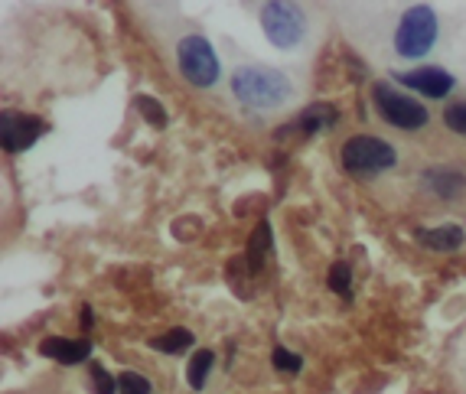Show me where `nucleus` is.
Returning <instances> with one entry per match:
<instances>
[{"instance_id":"1","label":"nucleus","mask_w":466,"mask_h":394,"mask_svg":"<svg viewBox=\"0 0 466 394\" xmlns=\"http://www.w3.org/2000/svg\"><path fill=\"white\" fill-rule=\"evenodd\" d=\"M232 95L248 105V108H280L284 101L294 95V86L290 78L278 69H258V66H245V69L232 72Z\"/></svg>"},{"instance_id":"2","label":"nucleus","mask_w":466,"mask_h":394,"mask_svg":"<svg viewBox=\"0 0 466 394\" xmlns=\"http://www.w3.org/2000/svg\"><path fill=\"white\" fill-rule=\"evenodd\" d=\"M339 157H342L346 173H352V177H375V173L391 170L398 163L395 147H391L389 140L372 137V134H356V137H350L342 144Z\"/></svg>"},{"instance_id":"3","label":"nucleus","mask_w":466,"mask_h":394,"mask_svg":"<svg viewBox=\"0 0 466 394\" xmlns=\"http://www.w3.org/2000/svg\"><path fill=\"white\" fill-rule=\"evenodd\" d=\"M437 43V14L428 4H414L404 10L395 30V53L404 59H420L428 56L431 46Z\"/></svg>"},{"instance_id":"4","label":"nucleus","mask_w":466,"mask_h":394,"mask_svg":"<svg viewBox=\"0 0 466 394\" xmlns=\"http://www.w3.org/2000/svg\"><path fill=\"white\" fill-rule=\"evenodd\" d=\"M372 105L385 124L395 131H420L431 121V111L418 98H408L404 92L391 88L389 82H375L372 86Z\"/></svg>"},{"instance_id":"5","label":"nucleus","mask_w":466,"mask_h":394,"mask_svg":"<svg viewBox=\"0 0 466 394\" xmlns=\"http://www.w3.org/2000/svg\"><path fill=\"white\" fill-rule=\"evenodd\" d=\"M177 62L179 72L187 76V82H193L196 88H212L222 76L218 56L212 49V43L199 33H189L177 43Z\"/></svg>"},{"instance_id":"6","label":"nucleus","mask_w":466,"mask_h":394,"mask_svg":"<svg viewBox=\"0 0 466 394\" xmlns=\"http://www.w3.org/2000/svg\"><path fill=\"white\" fill-rule=\"evenodd\" d=\"M261 30H265L268 43L278 49H294L307 36V20L294 4H284V0H274L261 7Z\"/></svg>"},{"instance_id":"7","label":"nucleus","mask_w":466,"mask_h":394,"mask_svg":"<svg viewBox=\"0 0 466 394\" xmlns=\"http://www.w3.org/2000/svg\"><path fill=\"white\" fill-rule=\"evenodd\" d=\"M395 78L404 88H411V92L424 95V98H447L457 88V78L447 69H441V66H420V69L411 72H398Z\"/></svg>"},{"instance_id":"8","label":"nucleus","mask_w":466,"mask_h":394,"mask_svg":"<svg viewBox=\"0 0 466 394\" xmlns=\"http://www.w3.org/2000/svg\"><path fill=\"white\" fill-rule=\"evenodd\" d=\"M46 131V124L33 115H4V124H0V144L7 154H20V150H30L36 144L39 134Z\"/></svg>"},{"instance_id":"9","label":"nucleus","mask_w":466,"mask_h":394,"mask_svg":"<svg viewBox=\"0 0 466 394\" xmlns=\"http://www.w3.org/2000/svg\"><path fill=\"white\" fill-rule=\"evenodd\" d=\"M336 108L333 105H310L307 111H300V115L294 117L290 124H284L278 131V137H290V134H300V137H310V134H319V131H329L336 124Z\"/></svg>"},{"instance_id":"10","label":"nucleus","mask_w":466,"mask_h":394,"mask_svg":"<svg viewBox=\"0 0 466 394\" xmlns=\"http://www.w3.org/2000/svg\"><path fill=\"white\" fill-rule=\"evenodd\" d=\"M39 356L53 359L59 365H78L92 356V342L88 339H63V336H49L39 342Z\"/></svg>"},{"instance_id":"11","label":"nucleus","mask_w":466,"mask_h":394,"mask_svg":"<svg viewBox=\"0 0 466 394\" xmlns=\"http://www.w3.org/2000/svg\"><path fill=\"white\" fill-rule=\"evenodd\" d=\"M424 186L441 199H457L466 189V177L453 167H434V170L424 173Z\"/></svg>"},{"instance_id":"12","label":"nucleus","mask_w":466,"mask_h":394,"mask_svg":"<svg viewBox=\"0 0 466 394\" xmlns=\"http://www.w3.org/2000/svg\"><path fill=\"white\" fill-rule=\"evenodd\" d=\"M420 241L428 248H434V251H457L460 245L466 241V232L463 225H441V228H431V232L420 235Z\"/></svg>"},{"instance_id":"13","label":"nucleus","mask_w":466,"mask_h":394,"mask_svg":"<svg viewBox=\"0 0 466 394\" xmlns=\"http://www.w3.org/2000/svg\"><path fill=\"white\" fill-rule=\"evenodd\" d=\"M212 365H216V352L212 349H199L187 365V381L193 391H202L206 388V379H209Z\"/></svg>"},{"instance_id":"14","label":"nucleus","mask_w":466,"mask_h":394,"mask_svg":"<svg viewBox=\"0 0 466 394\" xmlns=\"http://www.w3.org/2000/svg\"><path fill=\"white\" fill-rule=\"evenodd\" d=\"M268 251H271V225L258 222L255 235H251V241H248V251H245V258H248V264H251V271H258V268H261V258H265Z\"/></svg>"},{"instance_id":"15","label":"nucleus","mask_w":466,"mask_h":394,"mask_svg":"<svg viewBox=\"0 0 466 394\" xmlns=\"http://www.w3.org/2000/svg\"><path fill=\"white\" fill-rule=\"evenodd\" d=\"M189 346H193V333H189L187 326H177L170 333L150 339V349H157V352H183V349H189Z\"/></svg>"},{"instance_id":"16","label":"nucleus","mask_w":466,"mask_h":394,"mask_svg":"<svg viewBox=\"0 0 466 394\" xmlns=\"http://www.w3.org/2000/svg\"><path fill=\"white\" fill-rule=\"evenodd\" d=\"M329 287H333L336 294L346 297L350 300L352 297V268L346 261H336L333 271H329Z\"/></svg>"},{"instance_id":"17","label":"nucleus","mask_w":466,"mask_h":394,"mask_svg":"<svg viewBox=\"0 0 466 394\" xmlns=\"http://www.w3.org/2000/svg\"><path fill=\"white\" fill-rule=\"evenodd\" d=\"M150 391H154V385L144 375H137V371H121L117 375V394H150Z\"/></svg>"},{"instance_id":"18","label":"nucleus","mask_w":466,"mask_h":394,"mask_svg":"<svg viewBox=\"0 0 466 394\" xmlns=\"http://www.w3.org/2000/svg\"><path fill=\"white\" fill-rule=\"evenodd\" d=\"M137 111H140L144 117H147V121L154 124V127H164V124H167L164 105H160L157 98H150V95H140V98H137Z\"/></svg>"},{"instance_id":"19","label":"nucleus","mask_w":466,"mask_h":394,"mask_svg":"<svg viewBox=\"0 0 466 394\" xmlns=\"http://www.w3.org/2000/svg\"><path fill=\"white\" fill-rule=\"evenodd\" d=\"M271 362H274V369H278V371H288V375H294V371L303 369V359L297 356V352H290V349H284V346H274Z\"/></svg>"},{"instance_id":"20","label":"nucleus","mask_w":466,"mask_h":394,"mask_svg":"<svg viewBox=\"0 0 466 394\" xmlns=\"http://www.w3.org/2000/svg\"><path fill=\"white\" fill-rule=\"evenodd\" d=\"M443 124L457 134H466V101H457V105H447L443 108Z\"/></svg>"},{"instance_id":"21","label":"nucleus","mask_w":466,"mask_h":394,"mask_svg":"<svg viewBox=\"0 0 466 394\" xmlns=\"http://www.w3.org/2000/svg\"><path fill=\"white\" fill-rule=\"evenodd\" d=\"M92 385H95V394H115L117 391V379H111L108 371L101 369L98 362H92Z\"/></svg>"},{"instance_id":"22","label":"nucleus","mask_w":466,"mask_h":394,"mask_svg":"<svg viewBox=\"0 0 466 394\" xmlns=\"http://www.w3.org/2000/svg\"><path fill=\"white\" fill-rule=\"evenodd\" d=\"M92 323H95V317H92V307H82V329H92Z\"/></svg>"}]
</instances>
